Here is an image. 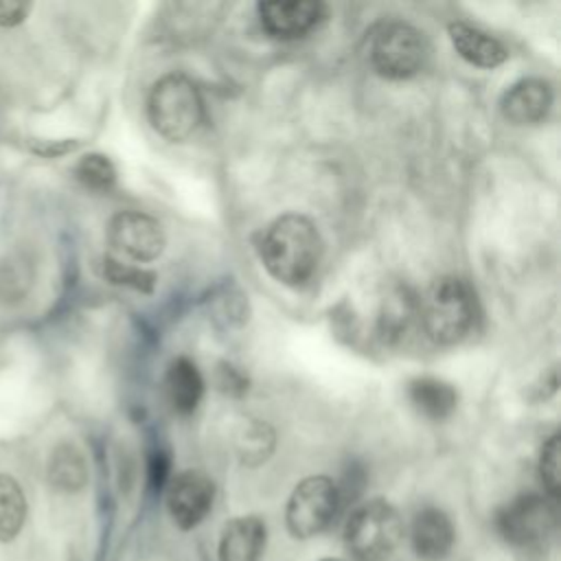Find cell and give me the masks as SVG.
Returning <instances> with one entry per match:
<instances>
[{
  "instance_id": "cell-1",
  "label": "cell",
  "mask_w": 561,
  "mask_h": 561,
  "mask_svg": "<svg viewBox=\"0 0 561 561\" xmlns=\"http://www.w3.org/2000/svg\"><path fill=\"white\" fill-rule=\"evenodd\" d=\"M261 263L283 285H302L316 272L322 256V239L316 224L298 213L274 219L259 243Z\"/></svg>"
},
{
  "instance_id": "cell-2",
  "label": "cell",
  "mask_w": 561,
  "mask_h": 561,
  "mask_svg": "<svg viewBox=\"0 0 561 561\" xmlns=\"http://www.w3.org/2000/svg\"><path fill=\"white\" fill-rule=\"evenodd\" d=\"M476 313L473 289L458 276L436 278L419 298V322L425 335L440 346L465 340L476 324Z\"/></svg>"
},
{
  "instance_id": "cell-3",
  "label": "cell",
  "mask_w": 561,
  "mask_h": 561,
  "mask_svg": "<svg viewBox=\"0 0 561 561\" xmlns=\"http://www.w3.org/2000/svg\"><path fill=\"white\" fill-rule=\"evenodd\" d=\"M151 127L171 142H182L197 131L204 121V101L199 88L182 72L160 77L147 99Z\"/></svg>"
},
{
  "instance_id": "cell-4",
  "label": "cell",
  "mask_w": 561,
  "mask_h": 561,
  "mask_svg": "<svg viewBox=\"0 0 561 561\" xmlns=\"http://www.w3.org/2000/svg\"><path fill=\"white\" fill-rule=\"evenodd\" d=\"M401 537V515L383 500H370L355 508L344 528V546L357 561L386 559L399 546Z\"/></svg>"
},
{
  "instance_id": "cell-5",
  "label": "cell",
  "mask_w": 561,
  "mask_h": 561,
  "mask_svg": "<svg viewBox=\"0 0 561 561\" xmlns=\"http://www.w3.org/2000/svg\"><path fill=\"white\" fill-rule=\"evenodd\" d=\"M342 502L337 484L327 476H309L298 482L287 500L285 522L294 537L307 539L322 533Z\"/></svg>"
},
{
  "instance_id": "cell-6",
  "label": "cell",
  "mask_w": 561,
  "mask_h": 561,
  "mask_svg": "<svg viewBox=\"0 0 561 561\" xmlns=\"http://www.w3.org/2000/svg\"><path fill=\"white\" fill-rule=\"evenodd\" d=\"M427 57V44L419 28L405 22L383 24L370 42V64L386 79L416 75Z\"/></svg>"
},
{
  "instance_id": "cell-7",
  "label": "cell",
  "mask_w": 561,
  "mask_h": 561,
  "mask_svg": "<svg viewBox=\"0 0 561 561\" xmlns=\"http://www.w3.org/2000/svg\"><path fill=\"white\" fill-rule=\"evenodd\" d=\"M495 524L508 543L533 546L552 533L557 524V511L548 497L528 493L508 502L497 513Z\"/></svg>"
},
{
  "instance_id": "cell-8",
  "label": "cell",
  "mask_w": 561,
  "mask_h": 561,
  "mask_svg": "<svg viewBox=\"0 0 561 561\" xmlns=\"http://www.w3.org/2000/svg\"><path fill=\"white\" fill-rule=\"evenodd\" d=\"M107 241L123 256L147 263L162 254L167 237L158 219L138 210H123L107 224Z\"/></svg>"
},
{
  "instance_id": "cell-9",
  "label": "cell",
  "mask_w": 561,
  "mask_h": 561,
  "mask_svg": "<svg viewBox=\"0 0 561 561\" xmlns=\"http://www.w3.org/2000/svg\"><path fill=\"white\" fill-rule=\"evenodd\" d=\"M215 497L213 480L202 471H182L167 486V508L175 526L195 528L210 511Z\"/></svg>"
},
{
  "instance_id": "cell-10",
  "label": "cell",
  "mask_w": 561,
  "mask_h": 561,
  "mask_svg": "<svg viewBox=\"0 0 561 561\" xmlns=\"http://www.w3.org/2000/svg\"><path fill=\"white\" fill-rule=\"evenodd\" d=\"M261 26L276 39H296L313 31L327 15L322 2L311 0H270L256 7Z\"/></svg>"
},
{
  "instance_id": "cell-11",
  "label": "cell",
  "mask_w": 561,
  "mask_h": 561,
  "mask_svg": "<svg viewBox=\"0 0 561 561\" xmlns=\"http://www.w3.org/2000/svg\"><path fill=\"white\" fill-rule=\"evenodd\" d=\"M552 105V88L546 79L528 77L513 83L502 101V116L513 125H535L546 118Z\"/></svg>"
},
{
  "instance_id": "cell-12",
  "label": "cell",
  "mask_w": 561,
  "mask_h": 561,
  "mask_svg": "<svg viewBox=\"0 0 561 561\" xmlns=\"http://www.w3.org/2000/svg\"><path fill=\"white\" fill-rule=\"evenodd\" d=\"M454 539H456L454 524L440 508L427 506L414 515L410 541L419 559L423 561L445 559L454 546Z\"/></svg>"
},
{
  "instance_id": "cell-13",
  "label": "cell",
  "mask_w": 561,
  "mask_h": 561,
  "mask_svg": "<svg viewBox=\"0 0 561 561\" xmlns=\"http://www.w3.org/2000/svg\"><path fill=\"white\" fill-rule=\"evenodd\" d=\"M265 522L256 515L230 519L219 537V561H259L265 550Z\"/></svg>"
},
{
  "instance_id": "cell-14",
  "label": "cell",
  "mask_w": 561,
  "mask_h": 561,
  "mask_svg": "<svg viewBox=\"0 0 561 561\" xmlns=\"http://www.w3.org/2000/svg\"><path fill=\"white\" fill-rule=\"evenodd\" d=\"M449 39L456 53L478 68H495L500 66L508 53L500 39L493 35L465 24V22H451L449 24Z\"/></svg>"
},
{
  "instance_id": "cell-15",
  "label": "cell",
  "mask_w": 561,
  "mask_h": 561,
  "mask_svg": "<svg viewBox=\"0 0 561 561\" xmlns=\"http://www.w3.org/2000/svg\"><path fill=\"white\" fill-rule=\"evenodd\" d=\"M164 390L175 412L191 414L204 394V379L195 362L188 357H175L164 373Z\"/></svg>"
},
{
  "instance_id": "cell-16",
  "label": "cell",
  "mask_w": 561,
  "mask_h": 561,
  "mask_svg": "<svg viewBox=\"0 0 561 561\" xmlns=\"http://www.w3.org/2000/svg\"><path fill=\"white\" fill-rule=\"evenodd\" d=\"M414 320H419V298L405 285H394L381 300L379 335L386 342H399Z\"/></svg>"
},
{
  "instance_id": "cell-17",
  "label": "cell",
  "mask_w": 561,
  "mask_h": 561,
  "mask_svg": "<svg viewBox=\"0 0 561 561\" xmlns=\"http://www.w3.org/2000/svg\"><path fill=\"white\" fill-rule=\"evenodd\" d=\"M408 399L427 419H447L458 405V392L438 377H416L408 383Z\"/></svg>"
},
{
  "instance_id": "cell-18",
  "label": "cell",
  "mask_w": 561,
  "mask_h": 561,
  "mask_svg": "<svg viewBox=\"0 0 561 561\" xmlns=\"http://www.w3.org/2000/svg\"><path fill=\"white\" fill-rule=\"evenodd\" d=\"M48 480L61 491H79L88 480L83 454L70 443L59 445L48 462Z\"/></svg>"
},
{
  "instance_id": "cell-19",
  "label": "cell",
  "mask_w": 561,
  "mask_h": 561,
  "mask_svg": "<svg viewBox=\"0 0 561 561\" xmlns=\"http://www.w3.org/2000/svg\"><path fill=\"white\" fill-rule=\"evenodd\" d=\"M26 519V500L18 480L0 473V541H13Z\"/></svg>"
},
{
  "instance_id": "cell-20",
  "label": "cell",
  "mask_w": 561,
  "mask_h": 561,
  "mask_svg": "<svg viewBox=\"0 0 561 561\" xmlns=\"http://www.w3.org/2000/svg\"><path fill=\"white\" fill-rule=\"evenodd\" d=\"M237 447L245 462H261L274 447V432L263 421H245L237 434Z\"/></svg>"
},
{
  "instance_id": "cell-21",
  "label": "cell",
  "mask_w": 561,
  "mask_h": 561,
  "mask_svg": "<svg viewBox=\"0 0 561 561\" xmlns=\"http://www.w3.org/2000/svg\"><path fill=\"white\" fill-rule=\"evenodd\" d=\"M75 175L79 182L96 191H105L116 182V169L112 160L103 153L83 156L75 167Z\"/></svg>"
},
{
  "instance_id": "cell-22",
  "label": "cell",
  "mask_w": 561,
  "mask_h": 561,
  "mask_svg": "<svg viewBox=\"0 0 561 561\" xmlns=\"http://www.w3.org/2000/svg\"><path fill=\"white\" fill-rule=\"evenodd\" d=\"M105 276L112 283L127 285V287H134L138 291H151L153 283H156V274L153 272L142 270L138 265H131V263H123V261L112 259V256L105 259Z\"/></svg>"
},
{
  "instance_id": "cell-23",
  "label": "cell",
  "mask_w": 561,
  "mask_h": 561,
  "mask_svg": "<svg viewBox=\"0 0 561 561\" xmlns=\"http://www.w3.org/2000/svg\"><path fill=\"white\" fill-rule=\"evenodd\" d=\"M539 478L550 493V500L559 497V436L552 434L539 454Z\"/></svg>"
},
{
  "instance_id": "cell-24",
  "label": "cell",
  "mask_w": 561,
  "mask_h": 561,
  "mask_svg": "<svg viewBox=\"0 0 561 561\" xmlns=\"http://www.w3.org/2000/svg\"><path fill=\"white\" fill-rule=\"evenodd\" d=\"M169 480V456L158 449L149 458V486L153 491H160Z\"/></svg>"
},
{
  "instance_id": "cell-25",
  "label": "cell",
  "mask_w": 561,
  "mask_h": 561,
  "mask_svg": "<svg viewBox=\"0 0 561 561\" xmlns=\"http://www.w3.org/2000/svg\"><path fill=\"white\" fill-rule=\"evenodd\" d=\"M31 11L28 2H13V0H0V26H15L20 24Z\"/></svg>"
},
{
  "instance_id": "cell-26",
  "label": "cell",
  "mask_w": 561,
  "mask_h": 561,
  "mask_svg": "<svg viewBox=\"0 0 561 561\" xmlns=\"http://www.w3.org/2000/svg\"><path fill=\"white\" fill-rule=\"evenodd\" d=\"M221 375H224V379L219 381V386L226 390V392H241L243 388H245V381H243V377L237 373V368H232L230 364H224V368H221Z\"/></svg>"
},
{
  "instance_id": "cell-27",
  "label": "cell",
  "mask_w": 561,
  "mask_h": 561,
  "mask_svg": "<svg viewBox=\"0 0 561 561\" xmlns=\"http://www.w3.org/2000/svg\"><path fill=\"white\" fill-rule=\"evenodd\" d=\"M322 561H344V559H333V557H331V559H322Z\"/></svg>"
}]
</instances>
